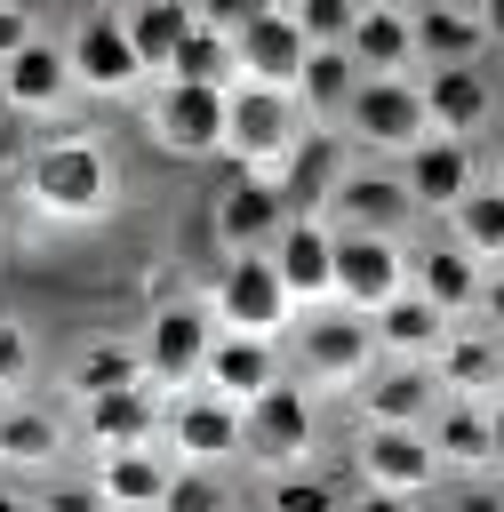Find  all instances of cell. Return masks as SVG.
I'll return each mask as SVG.
<instances>
[{"label": "cell", "mask_w": 504, "mask_h": 512, "mask_svg": "<svg viewBox=\"0 0 504 512\" xmlns=\"http://www.w3.org/2000/svg\"><path fill=\"white\" fill-rule=\"evenodd\" d=\"M200 304H208V320L232 328V336H288V328H296V304H288L272 256H224Z\"/></svg>", "instance_id": "cell-9"}, {"label": "cell", "mask_w": 504, "mask_h": 512, "mask_svg": "<svg viewBox=\"0 0 504 512\" xmlns=\"http://www.w3.org/2000/svg\"><path fill=\"white\" fill-rule=\"evenodd\" d=\"M368 8H400V16H416V8H424V0H368Z\"/></svg>", "instance_id": "cell-52"}, {"label": "cell", "mask_w": 504, "mask_h": 512, "mask_svg": "<svg viewBox=\"0 0 504 512\" xmlns=\"http://www.w3.org/2000/svg\"><path fill=\"white\" fill-rule=\"evenodd\" d=\"M72 456V416H56L48 400H0V472L8 480H48Z\"/></svg>", "instance_id": "cell-19"}, {"label": "cell", "mask_w": 504, "mask_h": 512, "mask_svg": "<svg viewBox=\"0 0 504 512\" xmlns=\"http://www.w3.org/2000/svg\"><path fill=\"white\" fill-rule=\"evenodd\" d=\"M304 56H312V40L288 24V8L256 16L248 32H232V72H240L248 88H288V96H296V72H304Z\"/></svg>", "instance_id": "cell-23"}, {"label": "cell", "mask_w": 504, "mask_h": 512, "mask_svg": "<svg viewBox=\"0 0 504 512\" xmlns=\"http://www.w3.org/2000/svg\"><path fill=\"white\" fill-rule=\"evenodd\" d=\"M72 96H80V88H72L64 40H48V32H32V40L0 64V112H16V120H64Z\"/></svg>", "instance_id": "cell-18"}, {"label": "cell", "mask_w": 504, "mask_h": 512, "mask_svg": "<svg viewBox=\"0 0 504 512\" xmlns=\"http://www.w3.org/2000/svg\"><path fill=\"white\" fill-rule=\"evenodd\" d=\"M344 480H328L320 464H288V472H264L256 488V512H344Z\"/></svg>", "instance_id": "cell-36"}, {"label": "cell", "mask_w": 504, "mask_h": 512, "mask_svg": "<svg viewBox=\"0 0 504 512\" xmlns=\"http://www.w3.org/2000/svg\"><path fill=\"white\" fill-rule=\"evenodd\" d=\"M472 16H480V40L504 56V0H472Z\"/></svg>", "instance_id": "cell-47"}, {"label": "cell", "mask_w": 504, "mask_h": 512, "mask_svg": "<svg viewBox=\"0 0 504 512\" xmlns=\"http://www.w3.org/2000/svg\"><path fill=\"white\" fill-rule=\"evenodd\" d=\"M304 128H312V120H304V104H296L288 88H248V80H232V96H224V160H232L240 176L280 184V160L296 152Z\"/></svg>", "instance_id": "cell-3"}, {"label": "cell", "mask_w": 504, "mask_h": 512, "mask_svg": "<svg viewBox=\"0 0 504 512\" xmlns=\"http://www.w3.org/2000/svg\"><path fill=\"white\" fill-rule=\"evenodd\" d=\"M160 448L176 456V464H232L240 456V408L232 400H216V392H168V408H160Z\"/></svg>", "instance_id": "cell-15"}, {"label": "cell", "mask_w": 504, "mask_h": 512, "mask_svg": "<svg viewBox=\"0 0 504 512\" xmlns=\"http://www.w3.org/2000/svg\"><path fill=\"white\" fill-rule=\"evenodd\" d=\"M120 384H144V352L136 336H88L72 360H64V392L88 400V392H120Z\"/></svg>", "instance_id": "cell-32"}, {"label": "cell", "mask_w": 504, "mask_h": 512, "mask_svg": "<svg viewBox=\"0 0 504 512\" xmlns=\"http://www.w3.org/2000/svg\"><path fill=\"white\" fill-rule=\"evenodd\" d=\"M32 32H40V24H32L24 8H8V0H0V64H8V56H16V48L32 40Z\"/></svg>", "instance_id": "cell-46"}, {"label": "cell", "mask_w": 504, "mask_h": 512, "mask_svg": "<svg viewBox=\"0 0 504 512\" xmlns=\"http://www.w3.org/2000/svg\"><path fill=\"white\" fill-rule=\"evenodd\" d=\"M8 8H24V16L40 24V16H48V8H64V0H8Z\"/></svg>", "instance_id": "cell-51"}, {"label": "cell", "mask_w": 504, "mask_h": 512, "mask_svg": "<svg viewBox=\"0 0 504 512\" xmlns=\"http://www.w3.org/2000/svg\"><path fill=\"white\" fill-rule=\"evenodd\" d=\"M336 136H344L352 152H368V160H400V152H416V144L432 136L416 72H400V80H368V72H360V88H352Z\"/></svg>", "instance_id": "cell-5"}, {"label": "cell", "mask_w": 504, "mask_h": 512, "mask_svg": "<svg viewBox=\"0 0 504 512\" xmlns=\"http://www.w3.org/2000/svg\"><path fill=\"white\" fill-rule=\"evenodd\" d=\"M408 288V240L392 232H336V280H328V304L344 312H376Z\"/></svg>", "instance_id": "cell-12"}, {"label": "cell", "mask_w": 504, "mask_h": 512, "mask_svg": "<svg viewBox=\"0 0 504 512\" xmlns=\"http://www.w3.org/2000/svg\"><path fill=\"white\" fill-rule=\"evenodd\" d=\"M280 376H288L280 336H232V328H216V344H208V360H200V392H216V400H232V408H248V400L272 392Z\"/></svg>", "instance_id": "cell-22"}, {"label": "cell", "mask_w": 504, "mask_h": 512, "mask_svg": "<svg viewBox=\"0 0 504 512\" xmlns=\"http://www.w3.org/2000/svg\"><path fill=\"white\" fill-rule=\"evenodd\" d=\"M272 8H280V0H192V16H200L208 32H224V40H232V32H248V24H256V16H272Z\"/></svg>", "instance_id": "cell-42"}, {"label": "cell", "mask_w": 504, "mask_h": 512, "mask_svg": "<svg viewBox=\"0 0 504 512\" xmlns=\"http://www.w3.org/2000/svg\"><path fill=\"white\" fill-rule=\"evenodd\" d=\"M288 8V24L312 40V48H344V32H352V16H360V0H280Z\"/></svg>", "instance_id": "cell-39"}, {"label": "cell", "mask_w": 504, "mask_h": 512, "mask_svg": "<svg viewBox=\"0 0 504 512\" xmlns=\"http://www.w3.org/2000/svg\"><path fill=\"white\" fill-rule=\"evenodd\" d=\"M344 56H352L368 80H400V72H416V32H408L400 8H368V0H360V16H352V32H344Z\"/></svg>", "instance_id": "cell-30"}, {"label": "cell", "mask_w": 504, "mask_h": 512, "mask_svg": "<svg viewBox=\"0 0 504 512\" xmlns=\"http://www.w3.org/2000/svg\"><path fill=\"white\" fill-rule=\"evenodd\" d=\"M472 320H480V328H496V336H504V264H496V272H488V280H480V304H472Z\"/></svg>", "instance_id": "cell-45"}, {"label": "cell", "mask_w": 504, "mask_h": 512, "mask_svg": "<svg viewBox=\"0 0 504 512\" xmlns=\"http://www.w3.org/2000/svg\"><path fill=\"white\" fill-rule=\"evenodd\" d=\"M312 448H320V392H312V384L280 376L272 392H256V400L240 408V456H248L256 472L312 464Z\"/></svg>", "instance_id": "cell-4"}, {"label": "cell", "mask_w": 504, "mask_h": 512, "mask_svg": "<svg viewBox=\"0 0 504 512\" xmlns=\"http://www.w3.org/2000/svg\"><path fill=\"white\" fill-rule=\"evenodd\" d=\"M120 24H128V40H136L144 72L160 80V72H168V56H176V40H184L200 16H192V0H128V8H120Z\"/></svg>", "instance_id": "cell-34"}, {"label": "cell", "mask_w": 504, "mask_h": 512, "mask_svg": "<svg viewBox=\"0 0 504 512\" xmlns=\"http://www.w3.org/2000/svg\"><path fill=\"white\" fill-rule=\"evenodd\" d=\"M264 256H272V272H280V288H288L296 312L328 304V280H336V224L328 216H288Z\"/></svg>", "instance_id": "cell-20"}, {"label": "cell", "mask_w": 504, "mask_h": 512, "mask_svg": "<svg viewBox=\"0 0 504 512\" xmlns=\"http://www.w3.org/2000/svg\"><path fill=\"white\" fill-rule=\"evenodd\" d=\"M16 192L48 224H104L120 208V160L96 128H48L16 160Z\"/></svg>", "instance_id": "cell-1"}, {"label": "cell", "mask_w": 504, "mask_h": 512, "mask_svg": "<svg viewBox=\"0 0 504 512\" xmlns=\"http://www.w3.org/2000/svg\"><path fill=\"white\" fill-rule=\"evenodd\" d=\"M424 368H432L440 400H496L504 392V336L480 328V320H456Z\"/></svg>", "instance_id": "cell-21"}, {"label": "cell", "mask_w": 504, "mask_h": 512, "mask_svg": "<svg viewBox=\"0 0 504 512\" xmlns=\"http://www.w3.org/2000/svg\"><path fill=\"white\" fill-rule=\"evenodd\" d=\"M32 512H104V496L88 472H48V480H32Z\"/></svg>", "instance_id": "cell-41"}, {"label": "cell", "mask_w": 504, "mask_h": 512, "mask_svg": "<svg viewBox=\"0 0 504 512\" xmlns=\"http://www.w3.org/2000/svg\"><path fill=\"white\" fill-rule=\"evenodd\" d=\"M352 408H360V424H424L440 408V384L424 360H376L352 384Z\"/></svg>", "instance_id": "cell-24"}, {"label": "cell", "mask_w": 504, "mask_h": 512, "mask_svg": "<svg viewBox=\"0 0 504 512\" xmlns=\"http://www.w3.org/2000/svg\"><path fill=\"white\" fill-rule=\"evenodd\" d=\"M368 328H376V360H432L440 352V336L456 328L440 304H424L416 288H400L392 304H376L368 312Z\"/></svg>", "instance_id": "cell-29"}, {"label": "cell", "mask_w": 504, "mask_h": 512, "mask_svg": "<svg viewBox=\"0 0 504 512\" xmlns=\"http://www.w3.org/2000/svg\"><path fill=\"white\" fill-rule=\"evenodd\" d=\"M208 344H216V320H208V304L200 296H160L152 312H144V328H136V352H144V384L168 400V392H192L200 384V360H208Z\"/></svg>", "instance_id": "cell-7"}, {"label": "cell", "mask_w": 504, "mask_h": 512, "mask_svg": "<svg viewBox=\"0 0 504 512\" xmlns=\"http://www.w3.org/2000/svg\"><path fill=\"white\" fill-rule=\"evenodd\" d=\"M480 280H488V264H472V256H464L448 232L408 248V288H416L424 304H440L448 320H472V304H480Z\"/></svg>", "instance_id": "cell-25"}, {"label": "cell", "mask_w": 504, "mask_h": 512, "mask_svg": "<svg viewBox=\"0 0 504 512\" xmlns=\"http://www.w3.org/2000/svg\"><path fill=\"white\" fill-rule=\"evenodd\" d=\"M32 376H40V344H32V328H24V320H8V312H0V400H24V392H32Z\"/></svg>", "instance_id": "cell-40"}, {"label": "cell", "mask_w": 504, "mask_h": 512, "mask_svg": "<svg viewBox=\"0 0 504 512\" xmlns=\"http://www.w3.org/2000/svg\"><path fill=\"white\" fill-rule=\"evenodd\" d=\"M344 512H424V496H400V488H352Z\"/></svg>", "instance_id": "cell-44"}, {"label": "cell", "mask_w": 504, "mask_h": 512, "mask_svg": "<svg viewBox=\"0 0 504 512\" xmlns=\"http://www.w3.org/2000/svg\"><path fill=\"white\" fill-rule=\"evenodd\" d=\"M336 232H392V240H408V192H400V176H392V160H352L344 176H336V192H328V208H320Z\"/></svg>", "instance_id": "cell-16"}, {"label": "cell", "mask_w": 504, "mask_h": 512, "mask_svg": "<svg viewBox=\"0 0 504 512\" xmlns=\"http://www.w3.org/2000/svg\"><path fill=\"white\" fill-rule=\"evenodd\" d=\"M152 512H240V488L224 464H176Z\"/></svg>", "instance_id": "cell-37"}, {"label": "cell", "mask_w": 504, "mask_h": 512, "mask_svg": "<svg viewBox=\"0 0 504 512\" xmlns=\"http://www.w3.org/2000/svg\"><path fill=\"white\" fill-rule=\"evenodd\" d=\"M408 32H416V72H424V64H480V56H488L472 0H424V8L408 16Z\"/></svg>", "instance_id": "cell-31"}, {"label": "cell", "mask_w": 504, "mask_h": 512, "mask_svg": "<svg viewBox=\"0 0 504 512\" xmlns=\"http://www.w3.org/2000/svg\"><path fill=\"white\" fill-rule=\"evenodd\" d=\"M160 392L152 384H120V392H88V400H72V440L88 448V456H104V448H152L160 440Z\"/></svg>", "instance_id": "cell-17"}, {"label": "cell", "mask_w": 504, "mask_h": 512, "mask_svg": "<svg viewBox=\"0 0 504 512\" xmlns=\"http://www.w3.org/2000/svg\"><path fill=\"white\" fill-rule=\"evenodd\" d=\"M168 472H176V456L160 440L152 448H104V456H88V480H96L104 512H152L160 488H168Z\"/></svg>", "instance_id": "cell-27"}, {"label": "cell", "mask_w": 504, "mask_h": 512, "mask_svg": "<svg viewBox=\"0 0 504 512\" xmlns=\"http://www.w3.org/2000/svg\"><path fill=\"white\" fill-rule=\"evenodd\" d=\"M280 224H288V200H280V184H264V176H224L216 192H208V240H216V256H264L272 240H280Z\"/></svg>", "instance_id": "cell-11"}, {"label": "cell", "mask_w": 504, "mask_h": 512, "mask_svg": "<svg viewBox=\"0 0 504 512\" xmlns=\"http://www.w3.org/2000/svg\"><path fill=\"white\" fill-rule=\"evenodd\" d=\"M480 184H496V192H504V136L488 144V160H480Z\"/></svg>", "instance_id": "cell-50"}, {"label": "cell", "mask_w": 504, "mask_h": 512, "mask_svg": "<svg viewBox=\"0 0 504 512\" xmlns=\"http://www.w3.org/2000/svg\"><path fill=\"white\" fill-rule=\"evenodd\" d=\"M352 88H360V64H352L344 48H312L304 72H296V104H304L312 128H336L344 104H352Z\"/></svg>", "instance_id": "cell-33"}, {"label": "cell", "mask_w": 504, "mask_h": 512, "mask_svg": "<svg viewBox=\"0 0 504 512\" xmlns=\"http://www.w3.org/2000/svg\"><path fill=\"white\" fill-rule=\"evenodd\" d=\"M488 456H496V472H504V392L488 400Z\"/></svg>", "instance_id": "cell-48"}, {"label": "cell", "mask_w": 504, "mask_h": 512, "mask_svg": "<svg viewBox=\"0 0 504 512\" xmlns=\"http://www.w3.org/2000/svg\"><path fill=\"white\" fill-rule=\"evenodd\" d=\"M0 512H32V488H24V480H8V472H0Z\"/></svg>", "instance_id": "cell-49"}, {"label": "cell", "mask_w": 504, "mask_h": 512, "mask_svg": "<svg viewBox=\"0 0 504 512\" xmlns=\"http://www.w3.org/2000/svg\"><path fill=\"white\" fill-rule=\"evenodd\" d=\"M160 80H192V88H232L240 72H232V40L224 32H208V24H192L184 40H176V56H168V72Z\"/></svg>", "instance_id": "cell-38"}, {"label": "cell", "mask_w": 504, "mask_h": 512, "mask_svg": "<svg viewBox=\"0 0 504 512\" xmlns=\"http://www.w3.org/2000/svg\"><path fill=\"white\" fill-rule=\"evenodd\" d=\"M344 168H352V144H344L336 128H304L296 152L280 160V200H288V216H320Z\"/></svg>", "instance_id": "cell-26"}, {"label": "cell", "mask_w": 504, "mask_h": 512, "mask_svg": "<svg viewBox=\"0 0 504 512\" xmlns=\"http://www.w3.org/2000/svg\"><path fill=\"white\" fill-rule=\"evenodd\" d=\"M224 96L232 88H192V80H152L136 96L144 136L168 160H224Z\"/></svg>", "instance_id": "cell-6"}, {"label": "cell", "mask_w": 504, "mask_h": 512, "mask_svg": "<svg viewBox=\"0 0 504 512\" xmlns=\"http://www.w3.org/2000/svg\"><path fill=\"white\" fill-rule=\"evenodd\" d=\"M440 512H504V480H496V472H488V480H456Z\"/></svg>", "instance_id": "cell-43"}, {"label": "cell", "mask_w": 504, "mask_h": 512, "mask_svg": "<svg viewBox=\"0 0 504 512\" xmlns=\"http://www.w3.org/2000/svg\"><path fill=\"white\" fill-rule=\"evenodd\" d=\"M440 224H448V240H456L472 264H488V272L504 264V192H496V184H472Z\"/></svg>", "instance_id": "cell-35"}, {"label": "cell", "mask_w": 504, "mask_h": 512, "mask_svg": "<svg viewBox=\"0 0 504 512\" xmlns=\"http://www.w3.org/2000/svg\"><path fill=\"white\" fill-rule=\"evenodd\" d=\"M64 64H72V88L80 96H144L152 72L120 24V8H80L72 32H64Z\"/></svg>", "instance_id": "cell-8"}, {"label": "cell", "mask_w": 504, "mask_h": 512, "mask_svg": "<svg viewBox=\"0 0 504 512\" xmlns=\"http://www.w3.org/2000/svg\"><path fill=\"white\" fill-rule=\"evenodd\" d=\"M392 176H400V192H408L416 216H448V208L480 184V144H464V136H424L416 152L392 160Z\"/></svg>", "instance_id": "cell-14"}, {"label": "cell", "mask_w": 504, "mask_h": 512, "mask_svg": "<svg viewBox=\"0 0 504 512\" xmlns=\"http://www.w3.org/2000/svg\"><path fill=\"white\" fill-rule=\"evenodd\" d=\"M288 376L296 384H312V392H352L368 368H376V328H368V312H344V304H312V312H296V328H288Z\"/></svg>", "instance_id": "cell-2"}, {"label": "cell", "mask_w": 504, "mask_h": 512, "mask_svg": "<svg viewBox=\"0 0 504 512\" xmlns=\"http://www.w3.org/2000/svg\"><path fill=\"white\" fill-rule=\"evenodd\" d=\"M424 440H432L448 480H488L496 472V456H488V400H440L424 416Z\"/></svg>", "instance_id": "cell-28"}, {"label": "cell", "mask_w": 504, "mask_h": 512, "mask_svg": "<svg viewBox=\"0 0 504 512\" xmlns=\"http://www.w3.org/2000/svg\"><path fill=\"white\" fill-rule=\"evenodd\" d=\"M416 88H424V120H432V136H464V144H480V136L496 128V112H504V88H496L480 64H424Z\"/></svg>", "instance_id": "cell-13"}, {"label": "cell", "mask_w": 504, "mask_h": 512, "mask_svg": "<svg viewBox=\"0 0 504 512\" xmlns=\"http://www.w3.org/2000/svg\"><path fill=\"white\" fill-rule=\"evenodd\" d=\"M352 480L360 488H400V496H432L448 472L424 440V424H360L352 432Z\"/></svg>", "instance_id": "cell-10"}]
</instances>
